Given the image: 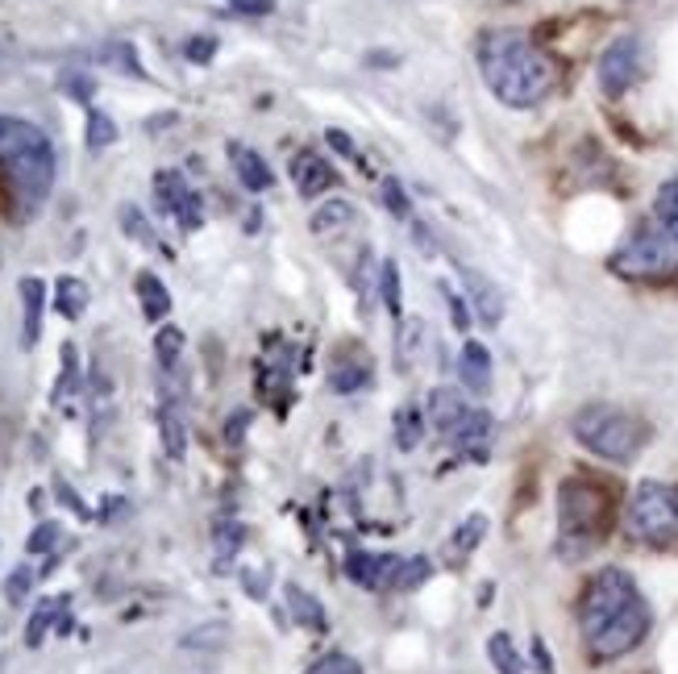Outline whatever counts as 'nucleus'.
Masks as SVG:
<instances>
[{
    "instance_id": "5701e85b",
    "label": "nucleus",
    "mask_w": 678,
    "mask_h": 674,
    "mask_svg": "<svg viewBox=\"0 0 678 674\" xmlns=\"http://www.w3.org/2000/svg\"><path fill=\"white\" fill-rule=\"evenodd\" d=\"M379 296H383L387 316L404 321V280H400V263H395V258L379 263Z\"/></svg>"
},
{
    "instance_id": "c9c22d12",
    "label": "nucleus",
    "mask_w": 678,
    "mask_h": 674,
    "mask_svg": "<svg viewBox=\"0 0 678 674\" xmlns=\"http://www.w3.org/2000/svg\"><path fill=\"white\" fill-rule=\"evenodd\" d=\"M442 296L445 304H450V321L458 325V333H466L471 330V313H466V296H458L450 283H442Z\"/></svg>"
},
{
    "instance_id": "6ab92c4d",
    "label": "nucleus",
    "mask_w": 678,
    "mask_h": 674,
    "mask_svg": "<svg viewBox=\"0 0 678 674\" xmlns=\"http://www.w3.org/2000/svg\"><path fill=\"white\" fill-rule=\"evenodd\" d=\"M350 225H354V204L350 201H325L313 217H308V229H313L316 237H337L346 234Z\"/></svg>"
},
{
    "instance_id": "9b49d317",
    "label": "nucleus",
    "mask_w": 678,
    "mask_h": 674,
    "mask_svg": "<svg viewBox=\"0 0 678 674\" xmlns=\"http://www.w3.org/2000/svg\"><path fill=\"white\" fill-rule=\"evenodd\" d=\"M371 367H375V362H371V354H366L363 345H342L330 362V388L342 395L358 392V388L371 383Z\"/></svg>"
},
{
    "instance_id": "9d476101",
    "label": "nucleus",
    "mask_w": 678,
    "mask_h": 674,
    "mask_svg": "<svg viewBox=\"0 0 678 674\" xmlns=\"http://www.w3.org/2000/svg\"><path fill=\"white\" fill-rule=\"evenodd\" d=\"M292 184H296L304 201H316V196H325L337 184V172H333V163L321 150H296V158H292Z\"/></svg>"
},
{
    "instance_id": "aec40b11",
    "label": "nucleus",
    "mask_w": 678,
    "mask_h": 674,
    "mask_svg": "<svg viewBox=\"0 0 678 674\" xmlns=\"http://www.w3.org/2000/svg\"><path fill=\"white\" fill-rule=\"evenodd\" d=\"M21 304H26V330H21V342L33 345L38 342V333H42V309H47V283L42 280H21Z\"/></svg>"
},
{
    "instance_id": "2f4dec72",
    "label": "nucleus",
    "mask_w": 678,
    "mask_h": 674,
    "mask_svg": "<svg viewBox=\"0 0 678 674\" xmlns=\"http://www.w3.org/2000/svg\"><path fill=\"white\" fill-rule=\"evenodd\" d=\"M304 674H363V662L342 654V649H333V654H321Z\"/></svg>"
},
{
    "instance_id": "e433bc0d",
    "label": "nucleus",
    "mask_w": 678,
    "mask_h": 674,
    "mask_svg": "<svg viewBox=\"0 0 678 674\" xmlns=\"http://www.w3.org/2000/svg\"><path fill=\"white\" fill-rule=\"evenodd\" d=\"M30 583H33V570L30 566H17V575L9 583H4V596H9V604H21V599L30 596Z\"/></svg>"
},
{
    "instance_id": "58836bf2",
    "label": "nucleus",
    "mask_w": 678,
    "mask_h": 674,
    "mask_svg": "<svg viewBox=\"0 0 678 674\" xmlns=\"http://www.w3.org/2000/svg\"><path fill=\"white\" fill-rule=\"evenodd\" d=\"M55 541H59V525H38L30 537V549L33 554H42V549H50Z\"/></svg>"
},
{
    "instance_id": "4c0bfd02",
    "label": "nucleus",
    "mask_w": 678,
    "mask_h": 674,
    "mask_svg": "<svg viewBox=\"0 0 678 674\" xmlns=\"http://www.w3.org/2000/svg\"><path fill=\"white\" fill-rule=\"evenodd\" d=\"M184 55H188L191 64H208V59L217 55V38H205V33H200V38H191L188 47H184Z\"/></svg>"
},
{
    "instance_id": "6e6552de",
    "label": "nucleus",
    "mask_w": 678,
    "mask_h": 674,
    "mask_svg": "<svg viewBox=\"0 0 678 674\" xmlns=\"http://www.w3.org/2000/svg\"><path fill=\"white\" fill-rule=\"evenodd\" d=\"M641 76H646V42H641L637 33L612 38L608 50L600 55V71H596L600 92L608 96V100H620V96L632 92V88L641 84Z\"/></svg>"
},
{
    "instance_id": "0eeeda50",
    "label": "nucleus",
    "mask_w": 678,
    "mask_h": 674,
    "mask_svg": "<svg viewBox=\"0 0 678 674\" xmlns=\"http://www.w3.org/2000/svg\"><path fill=\"white\" fill-rule=\"evenodd\" d=\"M608 267L620 280H675L678 275V242L670 234H654L641 229L637 237H629L620 251L608 258Z\"/></svg>"
},
{
    "instance_id": "473e14b6",
    "label": "nucleus",
    "mask_w": 678,
    "mask_h": 674,
    "mask_svg": "<svg viewBox=\"0 0 678 674\" xmlns=\"http://www.w3.org/2000/svg\"><path fill=\"white\" fill-rule=\"evenodd\" d=\"M63 604H67V599H47L42 608L33 612L30 628H26V642H30V645H42V637H47V628L55 625V616L63 612Z\"/></svg>"
},
{
    "instance_id": "ea45409f",
    "label": "nucleus",
    "mask_w": 678,
    "mask_h": 674,
    "mask_svg": "<svg viewBox=\"0 0 678 674\" xmlns=\"http://www.w3.org/2000/svg\"><path fill=\"white\" fill-rule=\"evenodd\" d=\"M325 141H330V146H333V150H337V155L358 158V146H354V141H350L346 134H342V129H325Z\"/></svg>"
},
{
    "instance_id": "39448f33",
    "label": "nucleus",
    "mask_w": 678,
    "mask_h": 674,
    "mask_svg": "<svg viewBox=\"0 0 678 674\" xmlns=\"http://www.w3.org/2000/svg\"><path fill=\"white\" fill-rule=\"evenodd\" d=\"M574 441L603 462H632L646 446V424L616 404H587L570 421Z\"/></svg>"
},
{
    "instance_id": "bb28decb",
    "label": "nucleus",
    "mask_w": 678,
    "mask_h": 674,
    "mask_svg": "<svg viewBox=\"0 0 678 674\" xmlns=\"http://www.w3.org/2000/svg\"><path fill=\"white\" fill-rule=\"evenodd\" d=\"M488 658L500 674H524V658L517 654V645H512V637H508V633H491V637H488Z\"/></svg>"
},
{
    "instance_id": "c756f323",
    "label": "nucleus",
    "mask_w": 678,
    "mask_h": 674,
    "mask_svg": "<svg viewBox=\"0 0 678 674\" xmlns=\"http://www.w3.org/2000/svg\"><path fill=\"white\" fill-rule=\"evenodd\" d=\"M179 354H184V333L175 330V325H163V330L155 333V359H158V367H163V371H175Z\"/></svg>"
},
{
    "instance_id": "cd10ccee",
    "label": "nucleus",
    "mask_w": 678,
    "mask_h": 674,
    "mask_svg": "<svg viewBox=\"0 0 678 674\" xmlns=\"http://www.w3.org/2000/svg\"><path fill=\"white\" fill-rule=\"evenodd\" d=\"M429 575H433L429 558H400L387 587H392V592H416L421 583H429Z\"/></svg>"
},
{
    "instance_id": "b1692460",
    "label": "nucleus",
    "mask_w": 678,
    "mask_h": 674,
    "mask_svg": "<svg viewBox=\"0 0 678 674\" xmlns=\"http://www.w3.org/2000/svg\"><path fill=\"white\" fill-rule=\"evenodd\" d=\"M284 596H287V612H292V616H296L304 628H321V633H325V625H330V621H325V608H321V604H316V599L308 596L304 587L287 583Z\"/></svg>"
},
{
    "instance_id": "c85d7f7f",
    "label": "nucleus",
    "mask_w": 678,
    "mask_h": 674,
    "mask_svg": "<svg viewBox=\"0 0 678 674\" xmlns=\"http://www.w3.org/2000/svg\"><path fill=\"white\" fill-rule=\"evenodd\" d=\"M654 213H658V225L678 242V179L658 188V201H654Z\"/></svg>"
},
{
    "instance_id": "7c9ffc66",
    "label": "nucleus",
    "mask_w": 678,
    "mask_h": 674,
    "mask_svg": "<svg viewBox=\"0 0 678 674\" xmlns=\"http://www.w3.org/2000/svg\"><path fill=\"white\" fill-rule=\"evenodd\" d=\"M83 138H88V150H105L117 141V126H112V117H105L100 109H88V129H83Z\"/></svg>"
},
{
    "instance_id": "f03ea898",
    "label": "nucleus",
    "mask_w": 678,
    "mask_h": 674,
    "mask_svg": "<svg viewBox=\"0 0 678 674\" xmlns=\"http://www.w3.org/2000/svg\"><path fill=\"white\" fill-rule=\"evenodd\" d=\"M479 76L504 109H537L558 88V64L521 30H491L479 38Z\"/></svg>"
},
{
    "instance_id": "dca6fc26",
    "label": "nucleus",
    "mask_w": 678,
    "mask_h": 674,
    "mask_svg": "<svg viewBox=\"0 0 678 674\" xmlns=\"http://www.w3.org/2000/svg\"><path fill=\"white\" fill-rule=\"evenodd\" d=\"M400 558H392V554H366V549H354L346 558V575L350 583H358V587H387L392 583V570Z\"/></svg>"
},
{
    "instance_id": "72a5a7b5",
    "label": "nucleus",
    "mask_w": 678,
    "mask_h": 674,
    "mask_svg": "<svg viewBox=\"0 0 678 674\" xmlns=\"http://www.w3.org/2000/svg\"><path fill=\"white\" fill-rule=\"evenodd\" d=\"M121 225H126L129 234H134V242H143V246H155V242H158L155 229L146 225V217L134 208V204H126V208H121Z\"/></svg>"
},
{
    "instance_id": "f704fd0d",
    "label": "nucleus",
    "mask_w": 678,
    "mask_h": 674,
    "mask_svg": "<svg viewBox=\"0 0 678 674\" xmlns=\"http://www.w3.org/2000/svg\"><path fill=\"white\" fill-rule=\"evenodd\" d=\"M383 204L392 208V217H400V221H409L412 217V208H409V196H404V188H400V179H383Z\"/></svg>"
},
{
    "instance_id": "4be33fe9",
    "label": "nucleus",
    "mask_w": 678,
    "mask_h": 674,
    "mask_svg": "<svg viewBox=\"0 0 678 674\" xmlns=\"http://www.w3.org/2000/svg\"><path fill=\"white\" fill-rule=\"evenodd\" d=\"M134 292L143 300L146 321H163V316L171 313V292H167V283L158 280L155 271H143V275L134 280Z\"/></svg>"
},
{
    "instance_id": "7ed1b4c3",
    "label": "nucleus",
    "mask_w": 678,
    "mask_h": 674,
    "mask_svg": "<svg viewBox=\"0 0 678 674\" xmlns=\"http://www.w3.org/2000/svg\"><path fill=\"white\" fill-rule=\"evenodd\" d=\"M0 184L9 192V217L30 221L55 188V146L26 117L0 113Z\"/></svg>"
},
{
    "instance_id": "f257e3e1",
    "label": "nucleus",
    "mask_w": 678,
    "mask_h": 674,
    "mask_svg": "<svg viewBox=\"0 0 678 674\" xmlns=\"http://www.w3.org/2000/svg\"><path fill=\"white\" fill-rule=\"evenodd\" d=\"M649 625H654V612L629 570L603 566L587 579L579 596V628H583L591 662H616L632 654L649 637Z\"/></svg>"
},
{
    "instance_id": "20e7f679",
    "label": "nucleus",
    "mask_w": 678,
    "mask_h": 674,
    "mask_svg": "<svg viewBox=\"0 0 678 674\" xmlns=\"http://www.w3.org/2000/svg\"><path fill=\"white\" fill-rule=\"evenodd\" d=\"M612 529V496L596 479H567L558 487V558L583 563Z\"/></svg>"
},
{
    "instance_id": "412c9836",
    "label": "nucleus",
    "mask_w": 678,
    "mask_h": 674,
    "mask_svg": "<svg viewBox=\"0 0 678 674\" xmlns=\"http://www.w3.org/2000/svg\"><path fill=\"white\" fill-rule=\"evenodd\" d=\"M425 321L421 316H412V321H395V367L400 371H409L412 362L421 359V350H425Z\"/></svg>"
},
{
    "instance_id": "2eb2a0df",
    "label": "nucleus",
    "mask_w": 678,
    "mask_h": 674,
    "mask_svg": "<svg viewBox=\"0 0 678 674\" xmlns=\"http://www.w3.org/2000/svg\"><path fill=\"white\" fill-rule=\"evenodd\" d=\"M458 379L471 395H488L491 388V354L483 342H462L458 350Z\"/></svg>"
},
{
    "instance_id": "a878e982",
    "label": "nucleus",
    "mask_w": 678,
    "mask_h": 674,
    "mask_svg": "<svg viewBox=\"0 0 678 674\" xmlns=\"http://www.w3.org/2000/svg\"><path fill=\"white\" fill-rule=\"evenodd\" d=\"M421 438H425V412H421V404H404L395 412V441H400V450H416Z\"/></svg>"
},
{
    "instance_id": "ddd939ff",
    "label": "nucleus",
    "mask_w": 678,
    "mask_h": 674,
    "mask_svg": "<svg viewBox=\"0 0 678 674\" xmlns=\"http://www.w3.org/2000/svg\"><path fill=\"white\" fill-rule=\"evenodd\" d=\"M425 412H429V424H433L442 438H450L458 424L471 417V404H466V395L454 392V388H433Z\"/></svg>"
},
{
    "instance_id": "4468645a",
    "label": "nucleus",
    "mask_w": 678,
    "mask_h": 674,
    "mask_svg": "<svg viewBox=\"0 0 678 674\" xmlns=\"http://www.w3.org/2000/svg\"><path fill=\"white\" fill-rule=\"evenodd\" d=\"M450 446H454L458 455L474 458V462H483L491 450V417L483 408H471V417L458 424L454 433H450Z\"/></svg>"
},
{
    "instance_id": "423d86ee",
    "label": "nucleus",
    "mask_w": 678,
    "mask_h": 674,
    "mask_svg": "<svg viewBox=\"0 0 678 674\" xmlns=\"http://www.w3.org/2000/svg\"><path fill=\"white\" fill-rule=\"evenodd\" d=\"M625 529L641 546H675L678 541V483L646 479L637 483L625 508Z\"/></svg>"
},
{
    "instance_id": "f8f14e48",
    "label": "nucleus",
    "mask_w": 678,
    "mask_h": 674,
    "mask_svg": "<svg viewBox=\"0 0 678 674\" xmlns=\"http://www.w3.org/2000/svg\"><path fill=\"white\" fill-rule=\"evenodd\" d=\"M225 155H229V167H234L237 184H242L246 192L275 188V172H271L267 158L258 155L254 146H246V141H229V146H225Z\"/></svg>"
},
{
    "instance_id": "a19ab883",
    "label": "nucleus",
    "mask_w": 678,
    "mask_h": 674,
    "mask_svg": "<svg viewBox=\"0 0 678 674\" xmlns=\"http://www.w3.org/2000/svg\"><path fill=\"white\" fill-rule=\"evenodd\" d=\"M237 13H250V17H263L275 9V0H229Z\"/></svg>"
},
{
    "instance_id": "1a4fd4ad",
    "label": "nucleus",
    "mask_w": 678,
    "mask_h": 674,
    "mask_svg": "<svg viewBox=\"0 0 678 674\" xmlns=\"http://www.w3.org/2000/svg\"><path fill=\"white\" fill-rule=\"evenodd\" d=\"M150 188H155V204L167 217H175V225H179L184 234H196V229L205 225V201H200V192L188 184L184 172L163 167V172H155Z\"/></svg>"
},
{
    "instance_id": "393cba45",
    "label": "nucleus",
    "mask_w": 678,
    "mask_h": 674,
    "mask_svg": "<svg viewBox=\"0 0 678 674\" xmlns=\"http://www.w3.org/2000/svg\"><path fill=\"white\" fill-rule=\"evenodd\" d=\"M55 309L67 316V321H79L83 309H88V283H79L76 275H63L55 283Z\"/></svg>"
},
{
    "instance_id": "a211bd4d",
    "label": "nucleus",
    "mask_w": 678,
    "mask_h": 674,
    "mask_svg": "<svg viewBox=\"0 0 678 674\" xmlns=\"http://www.w3.org/2000/svg\"><path fill=\"white\" fill-rule=\"evenodd\" d=\"M483 537H488V517H483V512H471V517H466L454 529V537H450V546H445V558H450L454 566L466 563L474 549L483 546Z\"/></svg>"
},
{
    "instance_id": "f3484780",
    "label": "nucleus",
    "mask_w": 678,
    "mask_h": 674,
    "mask_svg": "<svg viewBox=\"0 0 678 674\" xmlns=\"http://www.w3.org/2000/svg\"><path fill=\"white\" fill-rule=\"evenodd\" d=\"M462 283H466V292H471L466 304H474L479 321H483V325H500V316H504V296H500V287L491 280H483L474 267H462Z\"/></svg>"
}]
</instances>
